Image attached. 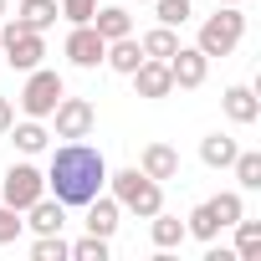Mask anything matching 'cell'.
Returning <instances> with one entry per match:
<instances>
[{
  "mask_svg": "<svg viewBox=\"0 0 261 261\" xmlns=\"http://www.w3.org/2000/svg\"><path fill=\"white\" fill-rule=\"evenodd\" d=\"M108 185V159L92 149V144H62L51 154V169H46V190L62 200V205H87L92 195H102Z\"/></svg>",
  "mask_w": 261,
  "mask_h": 261,
  "instance_id": "cell-1",
  "label": "cell"
},
{
  "mask_svg": "<svg viewBox=\"0 0 261 261\" xmlns=\"http://www.w3.org/2000/svg\"><path fill=\"white\" fill-rule=\"evenodd\" d=\"M108 185H113V200H118V210H134V215H154V210H164V190H159V179H149L144 169H118V174H108Z\"/></svg>",
  "mask_w": 261,
  "mask_h": 261,
  "instance_id": "cell-2",
  "label": "cell"
},
{
  "mask_svg": "<svg viewBox=\"0 0 261 261\" xmlns=\"http://www.w3.org/2000/svg\"><path fill=\"white\" fill-rule=\"evenodd\" d=\"M241 36H246V16H241L236 6H220V11L200 26V51H205V57H230V51L241 46Z\"/></svg>",
  "mask_w": 261,
  "mask_h": 261,
  "instance_id": "cell-3",
  "label": "cell"
},
{
  "mask_svg": "<svg viewBox=\"0 0 261 261\" xmlns=\"http://www.w3.org/2000/svg\"><path fill=\"white\" fill-rule=\"evenodd\" d=\"M0 57H6L16 72H31V67H41L46 41H41V31H31L21 21H6V31H0Z\"/></svg>",
  "mask_w": 261,
  "mask_h": 261,
  "instance_id": "cell-4",
  "label": "cell"
},
{
  "mask_svg": "<svg viewBox=\"0 0 261 261\" xmlns=\"http://www.w3.org/2000/svg\"><path fill=\"white\" fill-rule=\"evenodd\" d=\"M0 195H6L11 210H31V205L46 195V174H41L36 164H11L6 179H0Z\"/></svg>",
  "mask_w": 261,
  "mask_h": 261,
  "instance_id": "cell-5",
  "label": "cell"
},
{
  "mask_svg": "<svg viewBox=\"0 0 261 261\" xmlns=\"http://www.w3.org/2000/svg\"><path fill=\"white\" fill-rule=\"evenodd\" d=\"M62 77L57 72H46V67H31V77H26V87H21V108H26V118H51V108L62 102Z\"/></svg>",
  "mask_w": 261,
  "mask_h": 261,
  "instance_id": "cell-6",
  "label": "cell"
},
{
  "mask_svg": "<svg viewBox=\"0 0 261 261\" xmlns=\"http://www.w3.org/2000/svg\"><path fill=\"white\" fill-rule=\"evenodd\" d=\"M51 118H57V139H87L92 123H97L92 102H87V97H67V92H62V102L51 108Z\"/></svg>",
  "mask_w": 261,
  "mask_h": 261,
  "instance_id": "cell-7",
  "label": "cell"
},
{
  "mask_svg": "<svg viewBox=\"0 0 261 261\" xmlns=\"http://www.w3.org/2000/svg\"><path fill=\"white\" fill-rule=\"evenodd\" d=\"M134 87H139V97H169L174 92V77H169V62H154V57H144L134 72Z\"/></svg>",
  "mask_w": 261,
  "mask_h": 261,
  "instance_id": "cell-8",
  "label": "cell"
},
{
  "mask_svg": "<svg viewBox=\"0 0 261 261\" xmlns=\"http://www.w3.org/2000/svg\"><path fill=\"white\" fill-rule=\"evenodd\" d=\"M205 72H210V57H205L200 46H179V51L169 57V77H174V87H200Z\"/></svg>",
  "mask_w": 261,
  "mask_h": 261,
  "instance_id": "cell-9",
  "label": "cell"
},
{
  "mask_svg": "<svg viewBox=\"0 0 261 261\" xmlns=\"http://www.w3.org/2000/svg\"><path fill=\"white\" fill-rule=\"evenodd\" d=\"M67 57H72V67H97V62L108 57V41H102L92 26H72V36H67Z\"/></svg>",
  "mask_w": 261,
  "mask_h": 261,
  "instance_id": "cell-10",
  "label": "cell"
},
{
  "mask_svg": "<svg viewBox=\"0 0 261 261\" xmlns=\"http://www.w3.org/2000/svg\"><path fill=\"white\" fill-rule=\"evenodd\" d=\"M139 169H144L149 179H159V185H164V179H174V174H179V154H174L169 144H149V149H144V159H139Z\"/></svg>",
  "mask_w": 261,
  "mask_h": 261,
  "instance_id": "cell-11",
  "label": "cell"
},
{
  "mask_svg": "<svg viewBox=\"0 0 261 261\" xmlns=\"http://www.w3.org/2000/svg\"><path fill=\"white\" fill-rule=\"evenodd\" d=\"M220 102H225V118H230V123H256V118H261L256 92H251V87H241V82H236V87H225V97H220Z\"/></svg>",
  "mask_w": 261,
  "mask_h": 261,
  "instance_id": "cell-12",
  "label": "cell"
},
{
  "mask_svg": "<svg viewBox=\"0 0 261 261\" xmlns=\"http://www.w3.org/2000/svg\"><path fill=\"white\" fill-rule=\"evenodd\" d=\"M102 41H118V36H128L134 31V21H128V11L123 6H102V11H92V21H87Z\"/></svg>",
  "mask_w": 261,
  "mask_h": 261,
  "instance_id": "cell-13",
  "label": "cell"
},
{
  "mask_svg": "<svg viewBox=\"0 0 261 261\" xmlns=\"http://www.w3.org/2000/svg\"><path fill=\"white\" fill-rule=\"evenodd\" d=\"M113 230H118V200L92 195L87 200V236H113Z\"/></svg>",
  "mask_w": 261,
  "mask_h": 261,
  "instance_id": "cell-14",
  "label": "cell"
},
{
  "mask_svg": "<svg viewBox=\"0 0 261 261\" xmlns=\"http://www.w3.org/2000/svg\"><path fill=\"white\" fill-rule=\"evenodd\" d=\"M102 62H108L113 72H123V77H128V72H134V67L144 62V46L134 41V31H128V36H118V41H108V57H102Z\"/></svg>",
  "mask_w": 261,
  "mask_h": 261,
  "instance_id": "cell-15",
  "label": "cell"
},
{
  "mask_svg": "<svg viewBox=\"0 0 261 261\" xmlns=\"http://www.w3.org/2000/svg\"><path fill=\"white\" fill-rule=\"evenodd\" d=\"M62 210H67V205H62V200H46V195H41V200H36V205H31V210H26V215H31V220H26V225H31V230H36V236H51V230H62V220H67V215H62Z\"/></svg>",
  "mask_w": 261,
  "mask_h": 261,
  "instance_id": "cell-16",
  "label": "cell"
},
{
  "mask_svg": "<svg viewBox=\"0 0 261 261\" xmlns=\"http://www.w3.org/2000/svg\"><path fill=\"white\" fill-rule=\"evenodd\" d=\"M57 16H62L57 0H21V11H16V21H21V26H31V31L57 26Z\"/></svg>",
  "mask_w": 261,
  "mask_h": 261,
  "instance_id": "cell-17",
  "label": "cell"
},
{
  "mask_svg": "<svg viewBox=\"0 0 261 261\" xmlns=\"http://www.w3.org/2000/svg\"><path fill=\"white\" fill-rule=\"evenodd\" d=\"M236 139H225V134H210V139H200V159L210 164V169H230L236 164Z\"/></svg>",
  "mask_w": 261,
  "mask_h": 261,
  "instance_id": "cell-18",
  "label": "cell"
},
{
  "mask_svg": "<svg viewBox=\"0 0 261 261\" xmlns=\"http://www.w3.org/2000/svg\"><path fill=\"white\" fill-rule=\"evenodd\" d=\"M149 220H154V225H149V236H154V246H159V251H174V246L185 241V220H174V215H164V210H154Z\"/></svg>",
  "mask_w": 261,
  "mask_h": 261,
  "instance_id": "cell-19",
  "label": "cell"
},
{
  "mask_svg": "<svg viewBox=\"0 0 261 261\" xmlns=\"http://www.w3.org/2000/svg\"><path fill=\"white\" fill-rule=\"evenodd\" d=\"M139 46H144V57H154V62H169V57L179 51V36H174V26H154V31H149Z\"/></svg>",
  "mask_w": 261,
  "mask_h": 261,
  "instance_id": "cell-20",
  "label": "cell"
},
{
  "mask_svg": "<svg viewBox=\"0 0 261 261\" xmlns=\"http://www.w3.org/2000/svg\"><path fill=\"white\" fill-rule=\"evenodd\" d=\"M236 261H261V220H236Z\"/></svg>",
  "mask_w": 261,
  "mask_h": 261,
  "instance_id": "cell-21",
  "label": "cell"
},
{
  "mask_svg": "<svg viewBox=\"0 0 261 261\" xmlns=\"http://www.w3.org/2000/svg\"><path fill=\"white\" fill-rule=\"evenodd\" d=\"M11 139H16V149H21V154H41L51 134L41 128V118H31V123H11Z\"/></svg>",
  "mask_w": 261,
  "mask_h": 261,
  "instance_id": "cell-22",
  "label": "cell"
},
{
  "mask_svg": "<svg viewBox=\"0 0 261 261\" xmlns=\"http://www.w3.org/2000/svg\"><path fill=\"white\" fill-rule=\"evenodd\" d=\"M185 236H200V241H215V236H220V220H215V210H210V200L190 210V225H185Z\"/></svg>",
  "mask_w": 261,
  "mask_h": 261,
  "instance_id": "cell-23",
  "label": "cell"
},
{
  "mask_svg": "<svg viewBox=\"0 0 261 261\" xmlns=\"http://www.w3.org/2000/svg\"><path fill=\"white\" fill-rule=\"evenodd\" d=\"M149 6H154L159 26H185V21L195 16V6H190V0H149Z\"/></svg>",
  "mask_w": 261,
  "mask_h": 261,
  "instance_id": "cell-24",
  "label": "cell"
},
{
  "mask_svg": "<svg viewBox=\"0 0 261 261\" xmlns=\"http://www.w3.org/2000/svg\"><path fill=\"white\" fill-rule=\"evenodd\" d=\"M67 241H62V230H51V236H36V246H31V261H67Z\"/></svg>",
  "mask_w": 261,
  "mask_h": 261,
  "instance_id": "cell-25",
  "label": "cell"
},
{
  "mask_svg": "<svg viewBox=\"0 0 261 261\" xmlns=\"http://www.w3.org/2000/svg\"><path fill=\"white\" fill-rule=\"evenodd\" d=\"M236 179H241V190H261V154H236Z\"/></svg>",
  "mask_w": 261,
  "mask_h": 261,
  "instance_id": "cell-26",
  "label": "cell"
},
{
  "mask_svg": "<svg viewBox=\"0 0 261 261\" xmlns=\"http://www.w3.org/2000/svg\"><path fill=\"white\" fill-rule=\"evenodd\" d=\"M210 210H215V220H220V230H225V225H236V220H241V195H236V190H225V195H215V200H210Z\"/></svg>",
  "mask_w": 261,
  "mask_h": 261,
  "instance_id": "cell-27",
  "label": "cell"
},
{
  "mask_svg": "<svg viewBox=\"0 0 261 261\" xmlns=\"http://www.w3.org/2000/svg\"><path fill=\"white\" fill-rule=\"evenodd\" d=\"M67 256H72V261H108V236H87V241H77Z\"/></svg>",
  "mask_w": 261,
  "mask_h": 261,
  "instance_id": "cell-28",
  "label": "cell"
},
{
  "mask_svg": "<svg viewBox=\"0 0 261 261\" xmlns=\"http://www.w3.org/2000/svg\"><path fill=\"white\" fill-rule=\"evenodd\" d=\"M21 225H26V220H21V210H11L6 200H0V246H11V241L21 236Z\"/></svg>",
  "mask_w": 261,
  "mask_h": 261,
  "instance_id": "cell-29",
  "label": "cell"
},
{
  "mask_svg": "<svg viewBox=\"0 0 261 261\" xmlns=\"http://www.w3.org/2000/svg\"><path fill=\"white\" fill-rule=\"evenodd\" d=\"M92 11H97V0H62V16H67L72 26H87Z\"/></svg>",
  "mask_w": 261,
  "mask_h": 261,
  "instance_id": "cell-30",
  "label": "cell"
},
{
  "mask_svg": "<svg viewBox=\"0 0 261 261\" xmlns=\"http://www.w3.org/2000/svg\"><path fill=\"white\" fill-rule=\"evenodd\" d=\"M11 123H16V108H11V97H0V134H11Z\"/></svg>",
  "mask_w": 261,
  "mask_h": 261,
  "instance_id": "cell-31",
  "label": "cell"
},
{
  "mask_svg": "<svg viewBox=\"0 0 261 261\" xmlns=\"http://www.w3.org/2000/svg\"><path fill=\"white\" fill-rule=\"evenodd\" d=\"M215 6H241V0H215Z\"/></svg>",
  "mask_w": 261,
  "mask_h": 261,
  "instance_id": "cell-32",
  "label": "cell"
},
{
  "mask_svg": "<svg viewBox=\"0 0 261 261\" xmlns=\"http://www.w3.org/2000/svg\"><path fill=\"white\" fill-rule=\"evenodd\" d=\"M0 21H6V0H0Z\"/></svg>",
  "mask_w": 261,
  "mask_h": 261,
  "instance_id": "cell-33",
  "label": "cell"
},
{
  "mask_svg": "<svg viewBox=\"0 0 261 261\" xmlns=\"http://www.w3.org/2000/svg\"><path fill=\"white\" fill-rule=\"evenodd\" d=\"M144 6H149V0H144Z\"/></svg>",
  "mask_w": 261,
  "mask_h": 261,
  "instance_id": "cell-34",
  "label": "cell"
}]
</instances>
